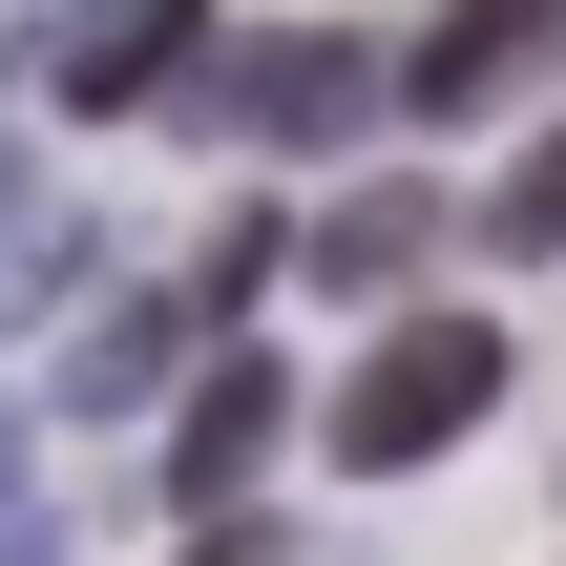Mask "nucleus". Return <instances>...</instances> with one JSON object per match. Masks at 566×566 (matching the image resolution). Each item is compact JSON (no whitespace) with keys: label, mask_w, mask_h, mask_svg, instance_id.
<instances>
[{"label":"nucleus","mask_w":566,"mask_h":566,"mask_svg":"<svg viewBox=\"0 0 566 566\" xmlns=\"http://www.w3.org/2000/svg\"><path fill=\"white\" fill-rule=\"evenodd\" d=\"M357 105H378L357 42H252V63H231V126H252V147H336Z\"/></svg>","instance_id":"obj_5"},{"label":"nucleus","mask_w":566,"mask_h":566,"mask_svg":"<svg viewBox=\"0 0 566 566\" xmlns=\"http://www.w3.org/2000/svg\"><path fill=\"white\" fill-rule=\"evenodd\" d=\"M504 420V336L483 315H399L357 378H336V462L357 483H399V462H441V441H483Z\"/></svg>","instance_id":"obj_1"},{"label":"nucleus","mask_w":566,"mask_h":566,"mask_svg":"<svg viewBox=\"0 0 566 566\" xmlns=\"http://www.w3.org/2000/svg\"><path fill=\"white\" fill-rule=\"evenodd\" d=\"M273 441H294V378H273V357H210V378H189V420H168V483H189V504L231 525Z\"/></svg>","instance_id":"obj_4"},{"label":"nucleus","mask_w":566,"mask_h":566,"mask_svg":"<svg viewBox=\"0 0 566 566\" xmlns=\"http://www.w3.org/2000/svg\"><path fill=\"white\" fill-rule=\"evenodd\" d=\"M168 84H210V0H84L63 21V105L105 126V105H168Z\"/></svg>","instance_id":"obj_3"},{"label":"nucleus","mask_w":566,"mask_h":566,"mask_svg":"<svg viewBox=\"0 0 566 566\" xmlns=\"http://www.w3.org/2000/svg\"><path fill=\"white\" fill-rule=\"evenodd\" d=\"M483 231H504V252H566V126L504 168V189H483Z\"/></svg>","instance_id":"obj_7"},{"label":"nucleus","mask_w":566,"mask_h":566,"mask_svg":"<svg viewBox=\"0 0 566 566\" xmlns=\"http://www.w3.org/2000/svg\"><path fill=\"white\" fill-rule=\"evenodd\" d=\"M168 357H189V294H105V315L63 336V420H147Z\"/></svg>","instance_id":"obj_6"},{"label":"nucleus","mask_w":566,"mask_h":566,"mask_svg":"<svg viewBox=\"0 0 566 566\" xmlns=\"http://www.w3.org/2000/svg\"><path fill=\"white\" fill-rule=\"evenodd\" d=\"M566 42V0H462V21H420V63H399V105L420 126H483V105H525Z\"/></svg>","instance_id":"obj_2"},{"label":"nucleus","mask_w":566,"mask_h":566,"mask_svg":"<svg viewBox=\"0 0 566 566\" xmlns=\"http://www.w3.org/2000/svg\"><path fill=\"white\" fill-rule=\"evenodd\" d=\"M189 566H273V546H252V525H210V546H189Z\"/></svg>","instance_id":"obj_9"},{"label":"nucleus","mask_w":566,"mask_h":566,"mask_svg":"<svg viewBox=\"0 0 566 566\" xmlns=\"http://www.w3.org/2000/svg\"><path fill=\"white\" fill-rule=\"evenodd\" d=\"M21 273H63V210H42V189L0 168V294H21Z\"/></svg>","instance_id":"obj_8"}]
</instances>
